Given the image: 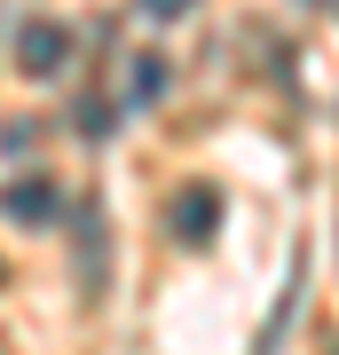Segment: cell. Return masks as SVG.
I'll use <instances>...</instances> for the list:
<instances>
[{
  "label": "cell",
  "mask_w": 339,
  "mask_h": 355,
  "mask_svg": "<svg viewBox=\"0 0 339 355\" xmlns=\"http://www.w3.org/2000/svg\"><path fill=\"white\" fill-rule=\"evenodd\" d=\"M166 95V55H134V103H158Z\"/></svg>",
  "instance_id": "4"
},
{
  "label": "cell",
  "mask_w": 339,
  "mask_h": 355,
  "mask_svg": "<svg viewBox=\"0 0 339 355\" xmlns=\"http://www.w3.org/2000/svg\"><path fill=\"white\" fill-rule=\"evenodd\" d=\"M16 64H24V79H55L63 64H71V24H55V16H32V24L16 32Z\"/></svg>",
  "instance_id": "1"
},
{
  "label": "cell",
  "mask_w": 339,
  "mask_h": 355,
  "mask_svg": "<svg viewBox=\"0 0 339 355\" xmlns=\"http://www.w3.org/2000/svg\"><path fill=\"white\" fill-rule=\"evenodd\" d=\"M79 135H111V103H79Z\"/></svg>",
  "instance_id": "5"
},
{
  "label": "cell",
  "mask_w": 339,
  "mask_h": 355,
  "mask_svg": "<svg viewBox=\"0 0 339 355\" xmlns=\"http://www.w3.org/2000/svg\"><path fill=\"white\" fill-rule=\"evenodd\" d=\"M166 229H174L182 245H214V229H221V190L189 182V190L174 198V214H166Z\"/></svg>",
  "instance_id": "2"
},
{
  "label": "cell",
  "mask_w": 339,
  "mask_h": 355,
  "mask_svg": "<svg viewBox=\"0 0 339 355\" xmlns=\"http://www.w3.org/2000/svg\"><path fill=\"white\" fill-rule=\"evenodd\" d=\"M150 16H182V8H198V0H142Z\"/></svg>",
  "instance_id": "6"
},
{
  "label": "cell",
  "mask_w": 339,
  "mask_h": 355,
  "mask_svg": "<svg viewBox=\"0 0 339 355\" xmlns=\"http://www.w3.org/2000/svg\"><path fill=\"white\" fill-rule=\"evenodd\" d=\"M0 214H8V221H24V229H48V221L63 214V198H55V182L24 174V182H8V190H0Z\"/></svg>",
  "instance_id": "3"
}]
</instances>
